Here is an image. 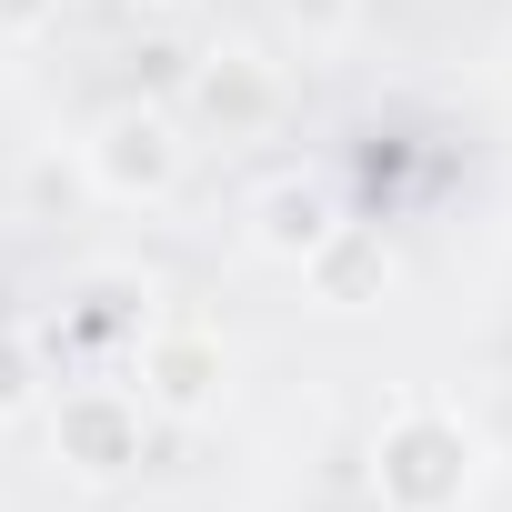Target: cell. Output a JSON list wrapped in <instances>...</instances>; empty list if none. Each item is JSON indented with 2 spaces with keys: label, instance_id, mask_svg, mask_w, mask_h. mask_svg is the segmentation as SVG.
<instances>
[{
  "label": "cell",
  "instance_id": "6da1fadb",
  "mask_svg": "<svg viewBox=\"0 0 512 512\" xmlns=\"http://www.w3.org/2000/svg\"><path fill=\"white\" fill-rule=\"evenodd\" d=\"M472 492V432H452L442 412H412L382 442V502L392 512H452Z\"/></svg>",
  "mask_w": 512,
  "mask_h": 512
},
{
  "label": "cell",
  "instance_id": "7a4b0ae2",
  "mask_svg": "<svg viewBox=\"0 0 512 512\" xmlns=\"http://www.w3.org/2000/svg\"><path fill=\"white\" fill-rule=\"evenodd\" d=\"M101 181L111 191H161L171 171H181V141H171V121H151V111H121L111 131H101Z\"/></svg>",
  "mask_w": 512,
  "mask_h": 512
},
{
  "label": "cell",
  "instance_id": "3957f363",
  "mask_svg": "<svg viewBox=\"0 0 512 512\" xmlns=\"http://www.w3.org/2000/svg\"><path fill=\"white\" fill-rule=\"evenodd\" d=\"M61 432H71L81 472H121V462L141 452V422H131L121 402H71V412H61Z\"/></svg>",
  "mask_w": 512,
  "mask_h": 512
},
{
  "label": "cell",
  "instance_id": "277c9868",
  "mask_svg": "<svg viewBox=\"0 0 512 512\" xmlns=\"http://www.w3.org/2000/svg\"><path fill=\"white\" fill-rule=\"evenodd\" d=\"M262 241L272 251H322L332 241V201L322 191H272L262 201Z\"/></svg>",
  "mask_w": 512,
  "mask_h": 512
},
{
  "label": "cell",
  "instance_id": "5b68a950",
  "mask_svg": "<svg viewBox=\"0 0 512 512\" xmlns=\"http://www.w3.org/2000/svg\"><path fill=\"white\" fill-rule=\"evenodd\" d=\"M161 392H171V402H201V352H171V362H161Z\"/></svg>",
  "mask_w": 512,
  "mask_h": 512
}]
</instances>
